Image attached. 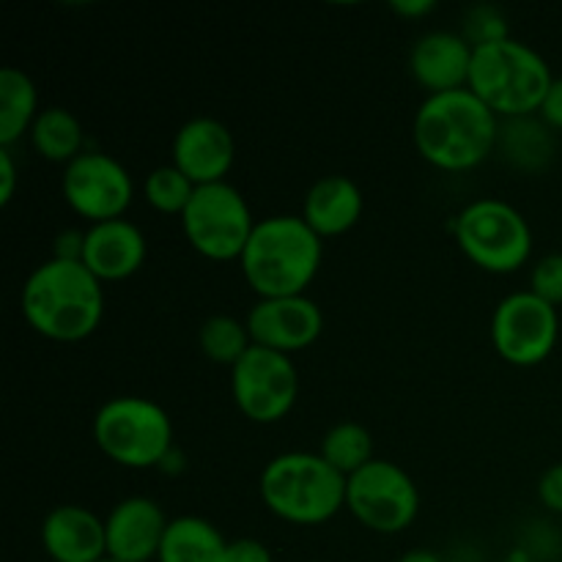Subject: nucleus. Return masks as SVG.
Segmentation results:
<instances>
[{
  "instance_id": "1",
  "label": "nucleus",
  "mask_w": 562,
  "mask_h": 562,
  "mask_svg": "<svg viewBox=\"0 0 562 562\" xmlns=\"http://www.w3.org/2000/svg\"><path fill=\"white\" fill-rule=\"evenodd\" d=\"M27 327L53 344H80L104 318V283L80 261L47 258L27 274L20 294Z\"/></svg>"
},
{
  "instance_id": "2",
  "label": "nucleus",
  "mask_w": 562,
  "mask_h": 562,
  "mask_svg": "<svg viewBox=\"0 0 562 562\" xmlns=\"http://www.w3.org/2000/svg\"><path fill=\"white\" fill-rule=\"evenodd\" d=\"M412 140L431 168L467 173L497 151L499 119L470 88L437 93L417 108Z\"/></svg>"
},
{
  "instance_id": "3",
  "label": "nucleus",
  "mask_w": 562,
  "mask_h": 562,
  "mask_svg": "<svg viewBox=\"0 0 562 562\" xmlns=\"http://www.w3.org/2000/svg\"><path fill=\"white\" fill-rule=\"evenodd\" d=\"M324 261V239L300 214L261 220L239 258L241 278L258 300L307 294Z\"/></svg>"
},
{
  "instance_id": "4",
  "label": "nucleus",
  "mask_w": 562,
  "mask_h": 562,
  "mask_svg": "<svg viewBox=\"0 0 562 562\" xmlns=\"http://www.w3.org/2000/svg\"><path fill=\"white\" fill-rule=\"evenodd\" d=\"M258 492L269 514L294 527L327 525L346 508V477L322 453L305 450L274 456L263 467Z\"/></svg>"
},
{
  "instance_id": "5",
  "label": "nucleus",
  "mask_w": 562,
  "mask_h": 562,
  "mask_svg": "<svg viewBox=\"0 0 562 562\" xmlns=\"http://www.w3.org/2000/svg\"><path fill=\"white\" fill-rule=\"evenodd\" d=\"M552 82L547 58L514 36L477 47L472 58L470 91L499 121L538 115Z\"/></svg>"
},
{
  "instance_id": "6",
  "label": "nucleus",
  "mask_w": 562,
  "mask_h": 562,
  "mask_svg": "<svg viewBox=\"0 0 562 562\" xmlns=\"http://www.w3.org/2000/svg\"><path fill=\"white\" fill-rule=\"evenodd\" d=\"M93 442L124 470H154L173 453V420L143 395H115L93 415Z\"/></svg>"
},
{
  "instance_id": "7",
  "label": "nucleus",
  "mask_w": 562,
  "mask_h": 562,
  "mask_svg": "<svg viewBox=\"0 0 562 562\" xmlns=\"http://www.w3.org/2000/svg\"><path fill=\"white\" fill-rule=\"evenodd\" d=\"M456 245L488 274H514L532 258V228L525 214L499 198H477L456 217Z\"/></svg>"
},
{
  "instance_id": "8",
  "label": "nucleus",
  "mask_w": 562,
  "mask_h": 562,
  "mask_svg": "<svg viewBox=\"0 0 562 562\" xmlns=\"http://www.w3.org/2000/svg\"><path fill=\"white\" fill-rule=\"evenodd\" d=\"M256 225L247 198L228 181L198 187L181 214L187 245L201 258L217 263L239 261Z\"/></svg>"
},
{
  "instance_id": "9",
  "label": "nucleus",
  "mask_w": 562,
  "mask_h": 562,
  "mask_svg": "<svg viewBox=\"0 0 562 562\" xmlns=\"http://www.w3.org/2000/svg\"><path fill=\"white\" fill-rule=\"evenodd\" d=\"M346 510L376 536H398L420 514V488L404 467L373 459L346 481Z\"/></svg>"
},
{
  "instance_id": "10",
  "label": "nucleus",
  "mask_w": 562,
  "mask_h": 562,
  "mask_svg": "<svg viewBox=\"0 0 562 562\" xmlns=\"http://www.w3.org/2000/svg\"><path fill=\"white\" fill-rule=\"evenodd\" d=\"M560 335L558 307L543 302L530 289L503 296L492 313V346L508 366H541L554 355Z\"/></svg>"
},
{
  "instance_id": "11",
  "label": "nucleus",
  "mask_w": 562,
  "mask_h": 562,
  "mask_svg": "<svg viewBox=\"0 0 562 562\" xmlns=\"http://www.w3.org/2000/svg\"><path fill=\"white\" fill-rule=\"evenodd\" d=\"M231 398L241 417L258 426L285 420L300 398V373L294 360L280 351L252 346L231 368Z\"/></svg>"
},
{
  "instance_id": "12",
  "label": "nucleus",
  "mask_w": 562,
  "mask_h": 562,
  "mask_svg": "<svg viewBox=\"0 0 562 562\" xmlns=\"http://www.w3.org/2000/svg\"><path fill=\"white\" fill-rule=\"evenodd\" d=\"M64 201L88 225L124 220L135 201V181L130 170L104 151H86L64 168L60 179Z\"/></svg>"
},
{
  "instance_id": "13",
  "label": "nucleus",
  "mask_w": 562,
  "mask_h": 562,
  "mask_svg": "<svg viewBox=\"0 0 562 562\" xmlns=\"http://www.w3.org/2000/svg\"><path fill=\"white\" fill-rule=\"evenodd\" d=\"M250 329L252 346L280 351V355H294L305 351L322 338L324 313L307 294L300 296H272V300H258L245 318Z\"/></svg>"
},
{
  "instance_id": "14",
  "label": "nucleus",
  "mask_w": 562,
  "mask_h": 562,
  "mask_svg": "<svg viewBox=\"0 0 562 562\" xmlns=\"http://www.w3.org/2000/svg\"><path fill=\"white\" fill-rule=\"evenodd\" d=\"M170 162L195 187L225 181L236 162L234 132L217 119L198 115L179 126L170 146Z\"/></svg>"
},
{
  "instance_id": "15",
  "label": "nucleus",
  "mask_w": 562,
  "mask_h": 562,
  "mask_svg": "<svg viewBox=\"0 0 562 562\" xmlns=\"http://www.w3.org/2000/svg\"><path fill=\"white\" fill-rule=\"evenodd\" d=\"M170 519L151 497H126L104 516L108 558L115 562H151L159 558Z\"/></svg>"
},
{
  "instance_id": "16",
  "label": "nucleus",
  "mask_w": 562,
  "mask_h": 562,
  "mask_svg": "<svg viewBox=\"0 0 562 562\" xmlns=\"http://www.w3.org/2000/svg\"><path fill=\"white\" fill-rule=\"evenodd\" d=\"M475 47L456 31H431L409 53V75L428 97L470 88Z\"/></svg>"
},
{
  "instance_id": "17",
  "label": "nucleus",
  "mask_w": 562,
  "mask_h": 562,
  "mask_svg": "<svg viewBox=\"0 0 562 562\" xmlns=\"http://www.w3.org/2000/svg\"><path fill=\"white\" fill-rule=\"evenodd\" d=\"M38 538L53 562H102L108 558L104 519L86 505H55L44 516Z\"/></svg>"
},
{
  "instance_id": "18",
  "label": "nucleus",
  "mask_w": 562,
  "mask_h": 562,
  "mask_svg": "<svg viewBox=\"0 0 562 562\" xmlns=\"http://www.w3.org/2000/svg\"><path fill=\"white\" fill-rule=\"evenodd\" d=\"M148 256V241L132 220L88 225L82 263L102 283H121L143 269Z\"/></svg>"
},
{
  "instance_id": "19",
  "label": "nucleus",
  "mask_w": 562,
  "mask_h": 562,
  "mask_svg": "<svg viewBox=\"0 0 562 562\" xmlns=\"http://www.w3.org/2000/svg\"><path fill=\"white\" fill-rule=\"evenodd\" d=\"M362 212H366V198L360 187L349 176L333 173L307 187L300 217L327 241L349 234L360 223Z\"/></svg>"
},
{
  "instance_id": "20",
  "label": "nucleus",
  "mask_w": 562,
  "mask_h": 562,
  "mask_svg": "<svg viewBox=\"0 0 562 562\" xmlns=\"http://www.w3.org/2000/svg\"><path fill=\"white\" fill-rule=\"evenodd\" d=\"M228 538L201 516H176L165 532L157 562H225Z\"/></svg>"
},
{
  "instance_id": "21",
  "label": "nucleus",
  "mask_w": 562,
  "mask_h": 562,
  "mask_svg": "<svg viewBox=\"0 0 562 562\" xmlns=\"http://www.w3.org/2000/svg\"><path fill=\"white\" fill-rule=\"evenodd\" d=\"M33 151L42 159L55 165H69L75 162L80 154H86V130H82L80 119L71 110L49 104L42 108L38 119L33 121L31 132H27Z\"/></svg>"
},
{
  "instance_id": "22",
  "label": "nucleus",
  "mask_w": 562,
  "mask_h": 562,
  "mask_svg": "<svg viewBox=\"0 0 562 562\" xmlns=\"http://www.w3.org/2000/svg\"><path fill=\"white\" fill-rule=\"evenodd\" d=\"M36 82L16 66L0 69V146L11 148L31 132L38 119Z\"/></svg>"
},
{
  "instance_id": "23",
  "label": "nucleus",
  "mask_w": 562,
  "mask_h": 562,
  "mask_svg": "<svg viewBox=\"0 0 562 562\" xmlns=\"http://www.w3.org/2000/svg\"><path fill=\"white\" fill-rule=\"evenodd\" d=\"M497 148L521 170H541L554 157V132L538 115L499 121Z\"/></svg>"
},
{
  "instance_id": "24",
  "label": "nucleus",
  "mask_w": 562,
  "mask_h": 562,
  "mask_svg": "<svg viewBox=\"0 0 562 562\" xmlns=\"http://www.w3.org/2000/svg\"><path fill=\"white\" fill-rule=\"evenodd\" d=\"M318 453L346 481L376 459V453H373V434L366 426H360V423H338V426L329 428L322 437Z\"/></svg>"
},
{
  "instance_id": "25",
  "label": "nucleus",
  "mask_w": 562,
  "mask_h": 562,
  "mask_svg": "<svg viewBox=\"0 0 562 562\" xmlns=\"http://www.w3.org/2000/svg\"><path fill=\"white\" fill-rule=\"evenodd\" d=\"M198 346H201L203 357L217 366L234 368L247 351L252 349L250 329L241 318L228 316V313H217L209 316L198 329Z\"/></svg>"
},
{
  "instance_id": "26",
  "label": "nucleus",
  "mask_w": 562,
  "mask_h": 562,
  "mask_svg": "<svg viewBox=\"0 0 562 562\" xmlns=\"http://www.w3.org/2000/svg\"><path fill=\"white\" fill-rule=\"evenodd\" d=\"M195 190L198 187L173 162L159 165V168H154L143 179V198H146V203L154 212L168 214V217L181 220V214L190 206Z\"/></svg>"
},
{
  "instance_id": "27",
  "label": "nucleus",
  "mask_w": 562,
  "mask_h": 562,
  "mask_svg": "<svg viewBox=\"0 0 562 562\" xmlns=\"http://www.w3.org/2000/svg\"><path fill=\"white\" fill-rule=\"evenodd\" d=\"M461 36H464L475 49L494 42H503V38H510L508 16H505L497 5H472V9H467L464 22H461Z\"/></svg>"
},
{
  "instance_id": "28",
  "label": "nucleus",
  "mask_w": 562,
  "mask_h": 562,
  "mask_svg": "<svg viewBox=\"0 0 562 562\" xmlns=\"http://www.w3.org/2000/svg\"><path fill=\"white\" fill-rule=\"evenodd\" d=\"M530 291L552 307H562V252L538 258L530 272Z\"/></svg>"
},
{
  "instance_id": "29",
  "label": "nucleus",
  "mask_w": 562,
  "mask_h": 562,
  "mask_svg": "<svg viewBox=\"0 0 562 562\" xmlns=\"http://www.w3.org/2000/svg\"><path fill=\"white\" fill-rule=\"evenodd\" d=\"M538 499L543 508L562 516V461L543 470V475L538 477Z\"/></svg>"
},
{
  "instance_id": "30",
  "label": "nucleus",
  "mask_w": 562,
  "mask_h": 562,
  "mask_svg": "<svg viewBox=\"0 0 562 562\" xmlns=\"http://www.w3.org/2000/svg\"><path fill=\"white\" fill-rule=\"evenodd\" d=\"M225 562H274V558L267 543L258 538H236V541H228Z\"/></svg>"
},
{
  "instance_id": "31",
  "label": "nucleus",
  "mask_w": 562,
  "mask_h": 562,
  "mask_svg": "<svg viewBox=\"0 0 562 562\" xmlns=\"http://www.w3.org/2000/svg\"><path fill=\"white\" fill-rule=\"evenodd\" d=\"M82 252H86V231L66 228L55 236L53 241V258H60V261H80Z\"/></svg>"
},
{
  "instance_id": "32",
  "label": "nucleus",
  "mask_w": 562,
  "mask_h": 562,
  "mask_svg": "<svg viewBox=\"0 0 562 562\" xmlns=\"http://www.w3.org/2000/svg\"><path fill=\"white\" fill-rule=\"evenodd\" d=\"M20 173H16V159L11 148L0 146V206H9L16 195Z\"/></svg>"
},
{
  "instance_id": "33",
  "label": "nucleus",
  "mask_w": 562,
  "mask_h": 562,
  "mask_svg": "<svg viewBox=\"0 0 562 562\" xmlns=\"http://www.w3.org/2000/svg\"><path fill=\"white\" fill-rule=\"evenodd\" d=\"M538 119L552 132H562V77H554L552 88H549V93L541 102V110H538Z\"/></svg>"
},
{
  "instance_id": "34",
  "label": "nucleus",
  "mask_w": 562,
  "mask_h": 562,
  "mask_svg": "<svg viewBox=\"0 0 562 562\" xmlns=\"http://www.w3.org/2000/svg\"><path fill=\"white\" fill-rule=\"evenodd\" d=\"M390 11L409 22H417L423 20V16L434 14V11H437V3H434V0H398V3H390Z\"/></svg>"
},
{
  "instance_id": "35",
  "label": "nucleus",
  "mask_w": 562,
  "mask_h": 562,
  "mask_svg": "<svg viewBox=\"0 0 562 562\" xmlns=\"http://www.w3.org/2000/svg\"><path fill=\"white\" fill-rule=\"evenodd\" d=\"M395 562H445V560L439 558L437 552H431V549H412V552L401 554Z\"/></svg>"
},
{
  "instance_id": "36",
  "label": "nucleus",
  "mask_w": 562,
  "mask_h": 562,
  "mask_svg": "<svg viewBox=\"0 0 562 562\" xmlns=\"http://www.w3.org/2000/svg\"><path fill=\"white\" fill-rule=\"evenodd\" d=\"M102 562H115V560H110V558H104V560H102Z\"/></svg>"
},
{
  "instance_id": "37",
  "label": "nucleus",
  "mask_w": 562,
  "mask_h": 562,
  "mask_svg": "<svg viewBox=\"0 0 562 562\" xmlns=\"http://www.w3.org/2000/svg\"><path fill=\"white\" fill-rule=\"evenodd\" d=\"M514 562H525V560H514Z\"/></svg>"
}]
</instances>
